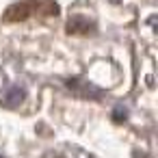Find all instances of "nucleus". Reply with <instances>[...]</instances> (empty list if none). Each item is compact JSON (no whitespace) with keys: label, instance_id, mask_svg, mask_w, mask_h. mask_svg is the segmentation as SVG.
Returning <instances> with one entry per match:
<instances>
[{"label":"nucleus","instance_id":"nucleus-1","mask_svg":"<svg viewBox=\"0 0 158 158\" xmlns=\"http://www.w3.org/2000/svg\"><path fill=\"white\" fill-rule=\"evenodd\" d=\"M33 13H35V9H33V0H22V2H15V5H11V7H7L2 20L9 22V24H15V22L28 20Z\"/></svg>","mask_w":158,"mask_h":158},{"label":"nucleus","instance_id":"nucleus-2","mask_svg":"<svg viewBox=\"0 0 158 158\" xmlns=\"http://www.w3.org/2000/svg\"><path fill=\"white\" fill-rule=\"evenodd\" d=\"M65 31H67L69 35H89V33L95 31V24L89 22L87 18H82V15H74V18L67 22Z\"/></svg>","mask_w":158,"mask_h":158},{"label":"nucleus","instance_id":"nucleus-3","mask_svg":"<svg viewBox=\"0 0 158 158\" xmlns=\"http://www.w3.org/2000/svg\"><path fill=\"white\" fill-rule=\"evenodd\" d=\"M33 9H35V13H39V15H59L61 13V7L54 2V0H33Z\"/></svg>","mask_w":158,"mask_h":158},{"label":"nucleus","instance_id":"nucleus-4","mask_svg":"<svg viewBox=\"0 0 158 158\" xmlns=\"http://www.w3.org/2000/svg\"><path fill=\"white\" fill-rule=\"evenodd\" d=\"M56 158H63V156H56Z\"/></svg>","mask_w":158,"mask_h":158}]
</instances>
